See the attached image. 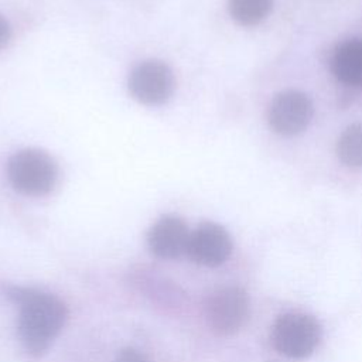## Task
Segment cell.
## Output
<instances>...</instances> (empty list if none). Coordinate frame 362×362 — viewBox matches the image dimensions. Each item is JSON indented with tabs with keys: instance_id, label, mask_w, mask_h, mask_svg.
<instances>
[{
	"instance_id": "1",
	"label": "cell",
	"mask_w": 362,
	"mask_h": 362,
	"mask_svg": "<svg viewBox=\"0 0 362 362\" xmlns=\"http://www.w3.org/2000/svg\"><path fill=\"white\" fill-rule=\"evenodd\" d=\"M6 293L20 305L18 334L23 345L30 354L41 355L65 325V304L52 294L31 288L10 287Z\"/></svg>"
},
{
	"instance_id": "2",
	"label": "cell",
	"mask_w": 362,
	"mask_h": 362,
	"mask_svg": "<svg viewBox=\"0 0 362 362\" xmlns=\"http://www.w3.org/2000/svg\"><path fill=\"white\" fill-rule=\"evenodd\" d=\"M7 177L16 191L24 195L40 197L54 188L58 170L55 161L45 151L24 148L10 157Z\"/></svg>"
},
{
	"instance_id": "3",
	"label": "cell",
	"mask_w": 362,
	"mask_h": 362,
	"mask_svg": "<svg viewBox=\"0 0 362 362\" xmlns=\"http://www.w3.org/2000/svg\"><path fill=\"white\" fill-rule=\"evenodd\" d=\"M272 339L274 348L280 354L288 358L301 359L315 351L321 339V327L311 315L288 313L276 320Z\"/></svg>"
},
{
	"instance_id": "4",
	"label": "cell",
	"mask_w": 362,
	"mask_h": 362,
	"mask_svg": "<svg viewBox=\"0 0 362 362\" xmlns=\"http://www.w3.org/2000/svg\"><path fill=\"white\" fill-rule=\"evenodd\" d=\"M250 313L247 293L229 286L216 290L206 301L205 314L211 329L218 335L236 334L247 321Z\"/></svg>"
},
{
	"instance_id": "5",
	"label": "cell",
	"mask_w": 362,
	"mask_h": 362,
	"mask_svg": "<svg viewBox=\"0 0 362 362\" xmlns=\"http://www.w3.org/2000/svg\"><path fill=\"white\" fill-rule=\"evenodd\" d=\"M132 96L148 106L167 102L174 90V75L170 66L157 59H147L133 68L129 76Z\"/></svg>"
},
{
	"instance_id": "6",
	"label": "cell",
	"mask_w": 362,
	"mask_h": 362,
	"mask_svg": "<svg viewBox=\"0 0 362 362\" xmlns=\"http://www.w3.org/2000/svg\"><path fill=\"white\" fill-rule=\"evenodd\" d=\"M313 115L314 106L305 93L300 90H284L272 100L267 120L276 133L294 136L310 124Z\"/></svg>"
},
{
	"instance_id": "7",
	"label": "cell",
	"mask_w": 362,
	"mask_h": 362,
	"mask_svg": "<svg viewBox=\"0 0 362 362\" xmlns=\"http://www.w3.org/2000/svg\"><path fill=\"white\" fill-rule=\"evenodd\" d=\"M230 252V236L218 223H201L189 233L187 255L198 264L208 267L219 266L229 257Z\"/></svg>"
},
{
	"instance_id": "8",
	"label": "cell",
	"mask_w": 362,
	"mask_h": 362,
	"mask_svg": "<svg viewBox=\"0 0 362 362\" xmlns=\"http://www.w3.org/2000/svg\"><path fill=\"white\" fill-rule=\"evenodd\" d=\"M189 233L187 225L178 216H163L148 230V247L157 257L177 259L187 253Z\"/></svg>"
},
{
	"instance_id": "9",
	"label": "cell",
	"mask_w": 362,
	"mask_h": 362,
	"mask_svg": "<svg viewBox=\"0 0 362 362\" xmlns=\"http://www.w3.org/2000/svg\"><path fill=\"white\" fill-rule=\"evenodd\" d=\"M332 71L341 82L362 86V38L345 41L335 49Z\"/></svg>"
},
{
	"instance_id": "10",
	"label": "cell",
	"mask_w": 362,
	"mask_h": 362,
	"mask_svg": "<svg viewBox=\"0 0 362 362\" xmlns=\"http://www.w3.org/2000/svg\"><path fill=\"white\" fill-rule=\"evenodd\" d=\"M232 18L242 25H255L263 21L272 7L273 0H228Z\"/></svg>"
},
{
	"instance_id": "11",
	"label": "cell",
	"mask_w": 362,
	"mask_h": 362,
	"mask_svg": "<svg viewBox=\"0 0 362 362\" xmlns=\"http://www.w3.org/2000/svg\"><path fill=\"white\" fill-rule=\"evenodd\" d=\"M337 154L349 167H362V123L348 126L338 139Z\"/></svg>"
},
{
	"instance_id": "12",
	"label": "cell",
	"mask_w": 362,
	"mask_h": 362,
	"mask_svg": "<svg viewBox=\"0 0 362 362\" xmlns=\"http://www.w3.org/2000/svg\"><path fill=\"white\" fill-rule=\"evenodd\" d=\"M115 362H148V361H147V358H146L143 354H140L139 351H136V349H133V348H126V349H123V351L117 355V358L115 359Z\"/></svg>"
},
{
	"instance_id": "13",
	"label": "cell",
	"mask_w": 362,
	"mask_h": 362,
	"mask_svg": "<svg viewBox=\"0 0 362 362\" xmlns=\"http://www.w3.org/2000/svg\"><path fill=\"white\" fill-rule=\"evenodd\" d=\"M10 40V25L7 23V20L0 16V49L8 42Z\"/></svg>"
}]
</instances>
